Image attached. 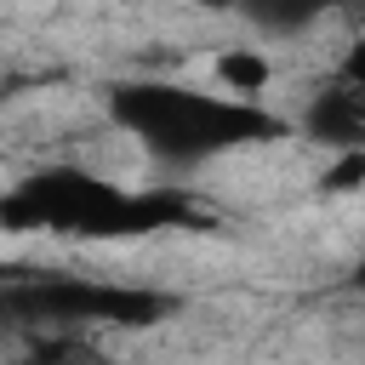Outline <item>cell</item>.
I'll return each instance as SVG.
<instances>
[{"label": "cell", "instance_id": "5b68a950", "mask_svg": "<svg viewBox=\"0 0 365 365\" xmlns=\"http://www.w3.org/2000/svg\"><path fill=\"white\" fill-rule=\"evenodd\" d=\"M342 0H240L234 11L257 29V34H268V40H291V34H302V29H314L325 11H336Z\"/></svg>", "mask_w": 365, "mask_h": 365}, {"label": "cell", "instance_id": "7a4b0ae2", "mask_svg": "<svg viewBox=\"0 0 365 365\" xmlns=\"http://www.w3.org/2000/svg\"><path fill=\"white\" fill-rule=\"evenodd\" d=\"M160 228H205V211L182 188H120L86 165H40L0 194V234H74L125 240Z\"/></svg>", "mask_w": 365, "mask_h": 365}, {"label": "cell", "instance_id": "277c9868", "mask_svg": "<svg viewBox=\"0 0 365 365\" xmlns=\"http://www.w3.org/2000/svg\"><path fill=\"white\" fill-rule=\"evenodd\" d=\"M308 143L342 154V148H365V97L348 86V80H331L325 91L308 97V108L291 120Z\"/></svg>", "mask_w": 365, "mask_h": 365}, {"label": "cell", "instance_id": "52a82bcc", "mask_svg": "<svg viewBox=\"0 0 365 365\" xmlns=\"http://www.w3.org/2000/svg\"><path fill=\"white\" fill-rule=\"evenodd\" d=\"M319 188H331V194L365 188V148H342V154H336V165L319 177Z\"/></svg>", "mask_w": 365, "mask_h": 365}, {"label": "cell", "instance_id": "8992f818", "mask_svg": "<svg viewBox=\"0 0 365 365\" xmlns=\"http://www.w3.org/2000/svg\"><path fill=\"white\" fill-rule=\"evenodd\" d=\"M268 80H274V63L251 46H228L217 57V86L234 97H257V91H268Z\"/></svg>", "mask_w": 365, "mask_h": 365}, {"label": "cell", "instance_id": "9c48e42d", "mask_svg": "<svg viewBox=\"0 0 365 365\" xmlns=\"http://www.w3.org/2000/svg\"><path fill=\"white\" fill-rule=\"evenodd\" d=\"M194 6H200V11H234L240 0H194Z\"/></svg>", "mask_w": 365, "mask_h": 365}, {"label": "cell", "instance_id": "3957f363", "mask_svg": "<svg viewBox=\"0 0 365 365\" xmlns=\"http://www.w3.org/2000/svg\"><path fill=\"white\" fill-rule=\"evenodd\" d=\"M177 314L171 291L114 285L63 268H6L0 274V325L17 331H86V325H160Z\"/></svg>", "mask_w": 365, "mask_h": 365}, {"label": "cell", "instance_id": "ba28073f", "mask_svg": "<svg viewBox=\"0 0 365 365\" xmlns=\"http://www.w3.org/2000/svg\"><path fill=\"white\" fill-rule=\"evenodd\" d=\"M336 80H348V86L365 97V40H354V46L342 51V63H336Z\"/></svg>", "mask_w": 365, "mask_h": 365}, {"label": "cell", "instance_id": "6da1fadb", "mask_svg": "<svg viewBox=\"0 0 365 365\" xmlns=\"http://www.w3.org/2000/svg\"><path fill=\"white\" fill-rule=\"evenodd\" d=\"M108 120L125 137H137V148L165 171H194L217 154L291 137V120L262 108L257 97L200 91V86H177V80H120V86H108Z\"/></svg>", "mask_w": 365, "mask_h": 365}, {"label": "cell", "instance_id": "30bf717a", "mask_svg": "<svg viewBox=\"0 0 365 365\" xmlns=\"http://www.w3.org/2000/svg\"><path fill=\"white\" fill-rule=\"evenodd\" d=\"M348 285H354V291H365V251H359V262H354V274H348Z\"/></svg>", "mask_w": 365, "mask_h": 365}]
</instances>
